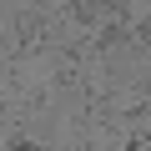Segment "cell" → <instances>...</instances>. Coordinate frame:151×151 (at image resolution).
Returning a JSON list of instances; mask_svg holds the SVG:
<instances>
[{
	"instance_id": "obj_4",
	"label": "cell",
	"mask_w": 151,
	"mask_h": 151,
	"mask_svg": "<svg viewBox=\"0 0 151 151\" xmlns=\"http://www.w3.org/2000/svg\"><path fill=\"white\" fill-rule=\"evenodd\" d=\"M126 146H151V116H146V126H141V131H136V136H131Z\"/></svg>"
},
{
	"instance_id": "obj_7",
	"label": "cell",
	"mask_w": 151,
	"mask_h": 151,
	"mask_svg": "<svg viewBox=\"0 0 151 151\" xmlns=\"http://www.w3.org/2000/svg\"><path fill=\"white\" fill-rule=\"evenodd\" d=\"M0 50H10V40H5V30H0Z\"/></svg>"
},
{
	"instance_id": "obj_1",
	"label": "cell",
	"mask_w": 151,
	"mask_h": 151,
	"mask_svg": "<svg viewBox=\"0 0 151 151\" xmlns=\"http://www.w3.org/2000/svg\"><path fill=\"white\" fill-rule=\"evenodd\" d=\"M45 15H35V10H20L15 15V40H10V50L15 55H35L40 45H45Z\"/></svg>"
},
{
	"instance_id": "obj_5",
	"label": "cell",
	"mask_w": 151,
	"mask_h": 151,
	"mask_svg": "<svg viewBox=\"0 0 151 151\" xmlns=\"http://www.w3.org/2000/svg\"><path fill=\"white\" fill-rule=\"evenodd\" d=\"M111 10H136V0H111Z\"/></svg>"
},
{
	"instance_id": "obj_2",
	"label": "cell",
	"mask_w": 151,
	"mask_h": 151,
	"mask_svg": "<svg viewBox=\"0 0 151 151\" xmlns=\"http://www.w3.org/2000/svg\"><path fill=\"white\" fill-rule=\"evenodd\" d=\"M106 15H116V10H111V0H65V20H70V25H81V30H96Z\"/></svg>"
},
{
	"instance_id": "obj_6",
	"label": "cell",
	"mask_w": 151,
	"mask_h": 151,
	"mask_svg": "<svg viewBox=\"0 0 151 151\" xmlns=\"http://www.w3.org/2000/svg\"><path fill=\"white\" fill-rule=\"evenodd\" d=\"M0 101H5V70H0Z\"/></svg>"
},
{
	"instance_id": "obj_3",
	"label": "cell",
	"mask_w": 151,
	"mask_h": 151,
	"mask_svg": "<svg viewBox=\"0 0 151 151\" xmlns=\"http://www.w3.org/2000/svg\"><path fill=\"white\" fill-rule=\"evenodd\" d=\"M131 50L151 55V15H136V20H131Z\"/></svg>"
}]
</instances>
